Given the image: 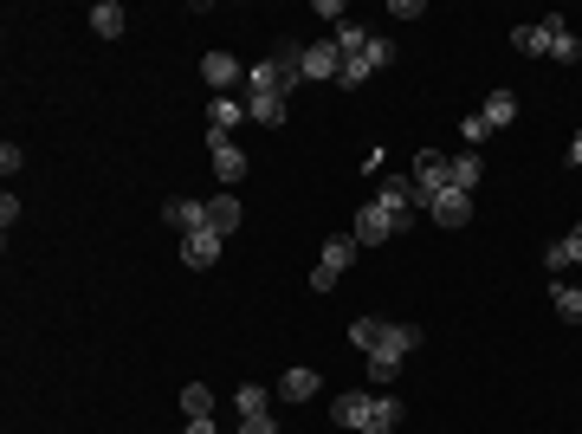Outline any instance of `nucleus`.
Listing matches in <instances>:
<instances>
[{
  "instance_id": "obj_29",
  "label": "nucleus",
  "mask_w": 582,
  "mask_h": 434,
  "mask_svg": "<svg viewBox=\"0 0 582 434\" xmlns=\"http://www.w3.org/2000/svg\"><path fill=\"white\" fill-rule=\"evenodd\" d=\"M337 46H343V59H356V52L369 46V33H363L356 20H343V26H337Z\"/></svg>"
},
{
  "instance_id": "obj_8",
  "label": "nucleus",
  "mask_w": 582,
  "mask_h": 434,
  "mask_svg": "<svg viewBox=\"0 0 582 434\" xmlns=\"http://www.w3.org/2000/svg\"><path fill=\"white\" fill-rule=\"evenodd\" d=\"M201 78L214 85V98H233V85L246 78V65L233 59V52H207V59H201Z\"/></svg>"
},
{
  "instance_id": "obj_16",
  "label": "nucleus",
  "mask_w": 582,
  "mask_h": 434,
  "mask_svg": "<svg viewBox=\"0 0 582 434\" xmlns=\"http://www.w3.org/2000/svg\"><path fill=\"white\" fill-rule=\"evenodd\" d=\"M511 46H518L524 59H544V52H550V20H531V26H511Z\"/></svg>"
},
{
  "instance_id": "obj_31",
  "label": "nucleus",
  "mask_w": 582,
  "mask_h": 434,
  "mask_svg": "<svg viewBox=\"0 0 582 434\" xmlns=\"http://www.w3.org/2000/svg\"><path fill=\"white\" fill-rule=\"evenodd\" d=\"M460 137H466V143H473V149H479L485 137H492V124H485V117L473 111V117H466V124H460Z\"/></svg>"
},
{
  "instance_id": "obj_30",
  "label": "nucleus",
  "mask_w": 582,
  "mask_h": 434,
  "mask_svg": "<svg viewBox=\"0 0 582 434\" xmlns=\"http://www.w3.org/2000/svg\"><path fill=\"white\" fill-rule=\"evenodd\" d=\"M363 59H369V72H382V65H395V46H388V39H369Z\"/></svg>"
},
{
  "instance_id": "obj_9",
  "label": "nucleus",
  "mask_w": 582,
  "mask_h": 434,
  "mask_svg": "<svg viewBox=\"0 0 582 434\" xmlns=\"http://www.w3.org/2000/svg\"><path fill=\"white\" fill-rule=\"evenodd\" d=\"M220 240H227V234H214V227H194V234H182V266L207 273V266L220 260Z\"/></svg>"
},
{
  "instance_id": "obj_15",
  "label": "nucleus",
  "mask_w": 582,
  "mask_h": 434,
  "mask_svg": "<svg viewBox=\"0 0 582 434\" xmlns=\"http://www.w3.org/2000/svg\"><path fill=\"white\" fill-rule=\"evenodd\" d=\"M317 389H324V376H317V370H304V363H298V370H285V376H279V396H285V402H311Z\"/></svg>"
},
{
  "instance_id": "obj_3",
  "label": "nucleus",
  "mask_w": 582,
  "mask_h": 434,
  "mask_svg": "<svg viewBox=\"0 0 582 434\" xmlns=\"http://www.w3.org/2000/svg\"><path fill=\"white\" fill-rule=\"evenodd\" d=\"M350 234H356V247H388V240L401 234V221H395V214L382 208V201H369V208H356Z\"/></svg>"
},
{
  "instance_id": "obj_34",
  "label": "nucleus",
  "mask_w": 582,
  "mask_h": 434,
  "mask_svg": "<svg viewBox=\"0 0 582 434\" xmlns=\"http://www.w3.org/2000/svg\"><path fill=\"white\" fill-rule=\"evenodd\" d=\"M182 434H214V415H188V428Z\"/></svg>"
},
{
  "instance_id": "obj_26",
  "label": "nucleus",
  "mask_w": 582,
  "mask_h": 434,
  "mask_svg": "<svg viewBox=\"0 0 582 434\" xmlns=\"http://www.w3.org/2000/svg\"><path fill=\"white\" fill-rule=\"evenodd\" d=\"M350 344H356V350H363V357H369V350L382 344V318H356V324H350Z\"/></svg>"
},
{
  "instance_id": "obj_23",
  "label": "nucleus",
  "mask_w": 582,
  "mask_h": 434,
  "mask_svg": "<svg viewBox=\"0 0 582 434\" xmlns=\"http://www.w3.org/2000/svg\"><path fill=\"white\" fill-rule=\"evenodd\" d=\"M479 175H485V162L473 156V149H460V156H453V188H466V195H473Z\"/></svg>"
},
{
  "instance_id": "obj_17",
  "label": "nucleus",
  "mask_w": 582,
  "mask_h": 434,
  "mask_svg": "<svg viewBox=\"0 0 582 434\" xmlns=\"http://www.w3.org/2000/svg\"><path fill=\"white\" fill-rule=\"evenodd\" d=\"M207 227H214V234H233V227H240V195L220 188V195L207 201Z\"/></svg>"
},
{
  "instance_id": "obj_2",
  "label": "nucleus",
  "mask_w": 582,
  "mask_h": 434,
  "mask_svg": "<svg viewBox=\"0 0 582 434\" xmlns=\"http://www.w3.org/2000/svg\"><path fill=\"white\" fill-rule=\"evenodd\" d=\"M440 188H453V156H440V149H421V156H414V195H421V208L440 195Z\"/></svg>"
},
{
  "instance_id": "obj_24",
  "label": "nucleus",
  "mask_w": 582,
  "mask_h": 434,
  "mask_svg": "<svg viewBox=\"0 0 582 434\" xmlns=\"http://www.w3.org/2000/svg\"><path fill=\"white\" fill-rule=\"evenodd\" d=\"M401 415H408V409H401V396L388 389V396H376V415H369V428H388V434H395V428H401Z\"/></svg>"
},
{
  "instance_id": "obj_5",
  "label": "nucleus",
  "mask_w": 582,
  "mask_h": 434,
  "mask_svg": "<svg viewBox=\"0 0 582 434\" xmlns=\"http://www.w3.org/2000/svg\"><path fill=\"white\" fill-rule=\"evenodd\" d=\"M427 221L434 227H466L473 221V195H466V188H440V195L427 201Z\"/></svg>"
},
{
  "instance_id": "obj_21",
  "label": "nucleus",
  "mask_w": 582,
  "mask_h": 434,
  "mask_svg": "<svg viewBox=\"0 0 582 434\" xmlns=\"http://www.w3.org/2000/svg\"><path fill=\"white\" fill-rule=\"evenodd\" d=\"M162 214H169V227H182V234H194V227H207V201H169V208H162Z\"/></svg>"
},
{
  "instance_id": "obj_13",
  "label": "nucleus",
  "mask_w": 582,
  "mask_h": 434,
  "mask_svg": "<svg viewBox=\"0 0 582 434\" xmlns=\"http://www.w3.org/2000/svg\"><path fill=\"white\" fill-rule=\"evenodd\" d=\"M246 117L266 124V130H279L285 124V98H279V91H246Z\"/></svg>"
},
{
  "instance_id": "obj_20",
  "label": "nucleus",
  "mask_w": 582,
  "mask_h": 434,
  "mask_svg": "<svg viewBox=\"0 0 582 434\" xmlns=\"http://www.w3.org/2000/svg\"><path fill=\"white\" fill-rule=\"evenodd\" d=\"M123 26H130V20H123L117 0H97V7H91V33L97 39H123Z\"/></svg>"
},
{
  "instance_id": "obj_11",
  "label": "nucleus",
  "mask_w": 582,
  "mask_h": 434,
  "mask_svg": "<svg viewBox=\"0 0 582 434\" xmlns=\"http://www.w3.org/2000/svg\"><path fill=\"white\" fill-rule=\"evenodd\" d=\"M414 344H421V324H382V344L369 350V357H395V363H401Z\"/></svg>"
},
{
  "instance_id": "obj_18",
  "label": "nucleus",
  "mask_w": 582,
  "mask_h": 434,
  "mask_svg": "<svg viewBox=\"0 0 582 434\" xmlns=\"http://www.w3.org/2000/svg\"><path fill=\"white\" fill-rule=\"evenodd\" d=\"M479 117H485V124H492V130H505V124H511V117H518V91H505V85H498V91H492V98H485V104H479Z\"/></svg>"
},
{
  "instance_id": "obj_22",
  "label": "nucleus",
  "mask_w": 582,
  "mask_h": 434,
  "mask_svg": "<svg viewBox=\"0 0 582 434\" xmlns=\"http://www.w3.org/2000/svg\"><path fill=\"white\" fill-rule=\"evenodd\" d=\"M550 305H557V318L582 324V286H570V279H557V286H550Z\"/></svg>"
},
{
  "instance_id": "obj_25",
  "label": "nucleus",
  "mask_w": 582,
  "mask_h": 434,
  "mask_svg": "<svg viewBox=\"0 0 582 434\" xmlns=\"http://www.w3.org/2000/svg\"><path fill=\"white\" fill-rule=\"evenodd\" d=\"M266 383H240V396H233V409H240V415H266Z\"/></svg>"
},
{
  "instance_id": "obj_7",
  "label": "nucleus",
  "mask_w": 582,
  "mask_h": 434,
  "mask_svg": "<svg viewBox=\"0 0 582 434\" xmlns=\"http://www.w3.org/2000/svg\"><path fill=\"white\" fill-rule=\"evenodd\" d=\"M337 72H343V46L337 39H317V46H304V78H311V85H337Z\"/></svg>"
},
{
  "instance_id": "obj_19",
  "label": "nucleus",
  "mask_w": 582,
  "mask_h": 434,
  "mask_svg": "<svg viewBox=\"0 0 582 434\" xmlns=\"http://www.w3.org/2000/svg\"><path fill=\"white\" fill-rule=\"evenodd\" d=\"M550 59H563V65L582 59V46H576V33H570V20H563V13H550Z\"/></svg>"
},
{
  "instance_id": "obj_6",
  "label": "nucleus",
  "mask_w": 582,
  "mask_h": 434,
  "mask_svg": "<svg viewBox=\"0 0 582 434\" xmlns=\"http://www.w3.org/2000/svg\"><path fill=\"white\" fill-rule=\"evenodd\" d=\"M369 415H376V389H350V396L330 402V422H337V428H356V434H363Z\"/></svg>"
},
{
  "instance_id": "obj_32",
  "label": "nucleus",
  "mask_w": 582,
  "mask_h": 434,
  "mask_svg": "<svg viewBox=\"0 0 582 434\" xmlns=\"http://www.w3.org/2000/svg\"><path fill=\"white\" fill-rule=\"evenodd\" d=\"M240 434H279V428H272V415H240Z\"/></svg>"
},
{
  "instance_id": "obj_10",
  "label": "nucleus",
  "mask_w": 582,
  "mask_h": 434,
  "mask_svg": "<svg viewBox=\"0 0 582 434\" xmlns=\"http://www.w3.org/2000/svg\"><path fill=\"white\" fill-rule=\"evenodd\" d=\"M233 124H246V104L240 98H214V104H207V143L233 137Z\"/></svg>"
},
{
  "instance_id": "obj_12",
  "label": "nucleus",
  "mask_w": 582,
  "mask_h": 434,
  "mask_svg": "<svg viewBox=\"0 0 582 434\" xmlns=\"http://www.w3.org/2000/svg\"><path fill=\"white\" fill-rule=\"evenodd\" d=\"M544 266H550V273H570V266H582V221H576V227H570V234H563V240H550Z\"/></svg>"
},
{
  "instance_id": "obj_1",
  "label": "nucleus",
  "mask_w": 582,
  "mask_h": 434,
  "mask_svg": "<svg viewBox=\"0 0 582 434\" xmlns=\"http://www.w3.org/2000/svg\"><path fill=\"white\" fill-rule=\"evenodd\" d=\"M356 253H363V247H356V234H330V240H324V260H317V273H311V286H317V292H330L343 273H350Z\"/></svg>"
},
{
  "instance_id": "obj_28",
  "label": "nucleus",
  "mask_w": 582,
  "mask_h": 434,
  "mask_svg": "<svg viewBox=\"0 0 582 434\" xmlns=\"http://www.w3.org/2000/svg\"><path fill=\"white\" fill-rule=\"evenodd\" d=\"M401 376V363L395 357H369V383H376V396H388V383Z\"/></svg>"
},
{
  "instance_id": "obj_35",
  "label": "nucleus",
  "mask_w": 582,
  "mask_h": 434,
  "mask_svg": "<svg viewBox=\"0 0 582 434\" xmlns=\"http://www.w3.org/2000/svg\"><path fill=\"white\" fill-rule=\"evenodd\" d=\"M570 162H576V169H582V130H576V143H570Z\"/></svg>"
},
{
  "instance_id": "obj_4",
  "label": "nucleus",
  "mask_w": 582,
  "mask_h": 434,
  "mask_svg": "<svg viewBox=\"0 0 582 434\" xmlns=\"http://www.w3.org/2000/svg\"><path fill=\"white\" fill-rule=\"evenodd\" d=\"M376 201H382L388 214H395L401 227H414V208H421V195H414V175H382Z\"/></svg>"
},
{
  "instance_id": "obj_27",
  "label": "nucleus",
  "mask_w": 582,
  "mask_h": 434,
  "mask_svg": "<svg viewBox=\"0 0 582 434\" xmlns=\"http://www.w3.org/2000/svg\"><path fill=\"white\" fill-rule=\"evenodd\" d=\"M182 415H214V389H207V383H188L182 389Z\"/></svg>"
},
{
  "instance_id": "obj_14",
  "label": "nucleus",
  "mask_w": 582,
  "mask_h": 434,
  "mask_svg": "<svg viewBox=\"0 0 582 434\" xmlns=\"http://www.w3.org/2000/svg\"><path fill=\"white\" fill-rule=\"evenodd\" d=\"M207 149H214V175H220V182H240V175H246V149L233 143V137H220V143H207Z\"/></svg>"
},
{
  "instance_id": "obj_33",
  "label": "nucleus",
  "mask_w": 582,
  "mask_h": 434,
  "mask_svg": "<svg viewBox=\"0 0 582 434\" xmlns=\"http://www.w3.org/2000/svg\"><path fill=\"white\" fill-rule=\"evenodd\" d=\"M20 162H26V156H20V143H0V169L20 175Z\"/></svg>"
}]
</instances>
